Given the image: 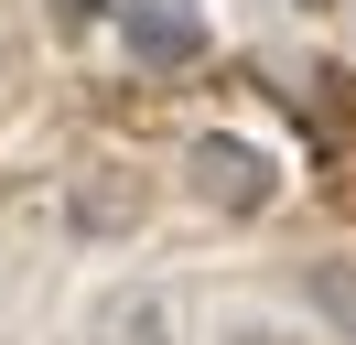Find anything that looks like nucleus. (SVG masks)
I'll use <instances>...</instances> for the list:
<instances>
[{"instance_id":"f257e3e1","label":"nucleus","mask_w":356,"mask_h":345,"mask_svg":"<svg viewBox=\"0 0 356 345\" xmlns=\"http://www.w3.org/2000/svg\"><path fill=\"white\" fill-rule=\"evenodd\" d=\"M184 194H195L205 216H270L281 162H270L248 129H195V141H184Z\"/></svg>"},{"instance_id":"f03ea898","label":"nucleus","mask_w":356,"mask_h":345,"mask_svg":"<svg viewBox=\"0 0 356 345\" xmlns=\"http://www.w3.org/2000/svg\"><path fill=\"white\" fill-rule=\"evenodd\" d=\"M119 33H130V54L152 65V76H184V65L216 54V22H205V0H108Z\"/></svg>"},{"instance_id":"7ed1b4c3","label":"nucleus","mask_w":356,"mask_h":345,"mask_svg":"<svg viewBox=\"0 0 356 345\" xmlns=\"http://www.w3.org/2000/svg\"><path fill=\"white\" fill-rule=\"evenodd\" d=\"M140 216H152V184H140V172H119V162H108V172H87V184L65 194V227L87 237V248H108V237H130Z\"/></svg>"},{"instance_id":"20e7f679","label":"nucleus","mask_w":356,"mask_h":345,"mask_svg":"<svg viewBox=\"0 0 356 345\" xmlns=\"http://www.w3.org/2000/svg\"><path fill=\"white\" fill-rule=\"evenodd\" d=\"M87 345H173V291H152V280L97 291L87 302Z\"/></svg>"},{"instance_id":"39448f33","label":"nucleus","mask_w":356,"mask_h":345,"mask_svg":"<svg viewBox=\"0 0 356 345\" xmlns=\"http://www.w3.org/2000/svg\"><path fill=\"white\" fill-rule=\"evenodd\" d=\"M302 302H313V313H324L334 335L356 345V259H313V270H302Z\"/></svg>"}]
</instances>
